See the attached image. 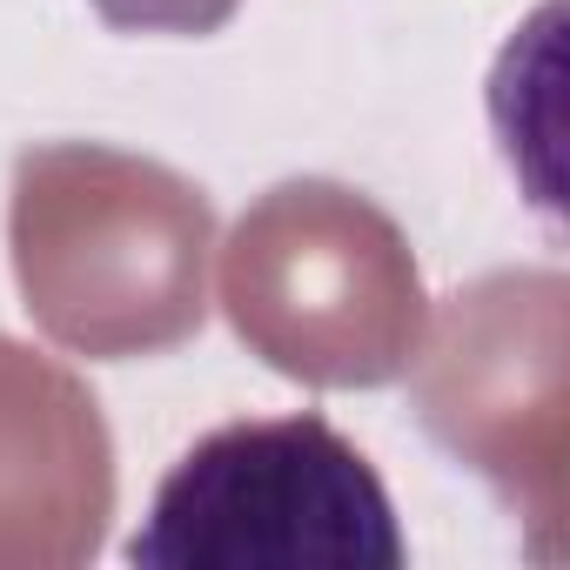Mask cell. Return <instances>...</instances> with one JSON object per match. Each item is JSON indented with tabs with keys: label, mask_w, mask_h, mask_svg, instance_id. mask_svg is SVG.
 <instances>
[{
	"label": "cell",
	"mask_w": 570,
	"mask_h": 570,
	"mask_svg": "<svg viewBox=\"0 0 570 570\" xmlns=\"http://www.w3.org/2000/svg\"><path fill=\"white\" fill-rule=\"evenodd\" d=\"M135 570H403L410 543L376 463L316 410L208 430L155 483Z\"/></svg>",
	"instance_id": "cell-1"
},
{
	"label": "cell",
	"mask_w": 570,
	"mask_h": 570,
	"mask_svg": "<svg viewBox=\"0 0 570 570\" xmlns=\"http://www.w3.org/2000/svg\"><path fill=\"white\" fill-rule=\"evenodd\" d=\"M115 35H168V41H202L235 21L242 0H88Z\"/></svg>",
	"instance_id": "cell-2"
}]
</instances>
